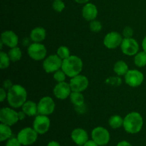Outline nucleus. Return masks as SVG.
Segmentation results:
<instances>
[{"mask_svg": "<svg viewBox=\"0 0 146 146\" xmlns=\"http://www.w3.org/2000/svg\"><path fill=\"white\" fill-rule=\"evenodd\" d=\"M18 115H19V121H23V120L26 118V116H27L26 113L23 111H19Z\"/></svg>", "mask_w": 146, "mask_h": 146, "instance_id": "obj_37", "label": "nucleus"}, {"mask_svg": "<svg viewBox=\"0 0 146 146\" xmlns=\"http://www.w3.org/2000/svg\"><path fill=\"white\" fill-rule=\"evenodd\" d=\"M108 124L113 129H118L123 125V118L118 115H113L108 119Z\"/></svg>", "mask_w": 146, "mask_h": 146, "instance_id": "obj_24", "label": "nucleus"}, {"mask_svg": "<svg viewBox=\"0 0 146 146\" xmlns=\"http://www.w3.org/2000/svg\"><path fill=\"white\" fill-rule=\"evenodd\" d=\"M10 62L11 60L8 54L1 51L0 52V68L2 70L7 68L9 66Z\"/></svg>", "mask_w": 146, "mask_h": 146, "instance_id": "obj_27", "label": "nucleus"}, {"mask_svg": "<svg viewBox=\"0 0 146 146\" xmlns=\"http://www.w3.org/2000/svg\"><path fill=\"white\" fill-rule=\"evenodd\" d=\"M116 146H133V145H131V143H130L129 142H128V141H121V142L118 143Z\"/></svg>", "mask_w": 146, "mask_h": 146, "instance_id": "obj_38", "label": "nucleus"}, {"mask_svg": "<svg viewBox=\"0 0 146 146\" xmlns=\"http://www.w3.org/2000/svg\"><path fill=\"white\" fill-rule=\"evenodd\" d=\"M63 60L57 54H51L44 58L42 66L47 74H51L61 69Z\"/></svg>", "mask_w": 146, "mask_h": 146, "instance_id": "obj_4", "label": "nucleus"}, {"mask_svg": "<svg viewBox=\"0 0 146 146\" xmlns=\"http://www.w3.org/2000/svg\"><path fill=\"white\" fill-rule=\"evenodd\" d=\"M7 101L10 107L13 108H21L27 101V91L24 87L19 84H14L7 91Z\"/></svg>", "mask_w": 146, "mask_h": 146, "instance_id": "obj_1", "label": "nucleus"}, {"mask_svg": "<svg viewBox=\"0 0 146 146\" xmlns=\"http://www.w3.org/2000/svg\"><path fill=\"white\" fill-rule=\"evenodd\" d=\"M134 31L131 27H125L123 30V38H132L133 36Z\"/></svg>", "mask_w": 146, "mask_h": 146, "instance_id": "obj_32", "label": "nucleus"}, {"mask_svg": "<svg viewBox=\"0 0 146 146\" xmlns=\"http://www.w3.org/2000/svg\"><path fill=\"white\" fill-rule=\"evenodd\" d=\"M89 28L91 31L94 33H98L102 30L103 25L101 22L98 20H93V21H90L89 23Z\"/></svg>", "mask_w": 146, "mask_h": 146, "instance_id": "obj_29", "label": "nucleus"}, {"mask_svg": "<svg viewBox=\"0 0 146 146\" xmlns=\"http://www.w3.org/2000/svg\"><path fill=\"white\" fill-rule=\"evenodd\" d=\"M54 78L57 83L60 82H64L66 81V74L64 73V71L62 69H59L58 71H56V72L54 73Z\"/></svg>", "mask_w": 146, "mask_h": 146, "instance_id": "obj_30", "label": "nucleus"}, {"mask_svg": "<svg viewBox=\"0 0 146 146\" xmlns=\"http://www.w3.org/2000/svg\"><path fill=\"white\" fill-rule=\"evenodd\" d=\"M51 125V121L48 115L38 114L33 121V128L40 135H44L48 131Z\"/></svg>", "mask_w": 146, "mask_h": 146, "instance_id": "obj_9", "label": "nucleus"}, {"mask_svg": "<svg viewBox=\"0 0 146 146\" xmlns=\"http://www.w3.org/2000/svg\"><path fill=\"white\" fill-rule=\"evenodd\" d=\"M82 59L78 56L71 55L68 58L63 60L61 69L66 76L70 78L76 76L81 74L83 69Z\"/></svg>", "mask_w": 146, "mask_h": 146, "instance_id": "obj_3", "label": "nucleus"}, {"mask_svg": "<svg viewBox=\"0 0 146 146\" xmlns=\"http://www.w3.org/2000/svg\"><path fill=\"white\" fill-rule=\"evenodd\" d=\"M98 8L93 3H86L82 9V17L88 21L95 20L98 16Z\"/></svg>", "mask_w": 146, "mask_h": 146, "instance_id": "obj_18", "label": "nucleus"}, {"mask_svg": "<svg viewBox=\"0 0 146 146\" xmlns=\"http://www.w3.org/2000/svg\"><path fill=\"white\" fill-rule=\"evenodd\" d=\"M69 84L71 91L74 92L82 93L88 88L89 81L86 76L81 75L80 74L73 78H71Z\"/></svg>", "mask_w": 146, "mask_h": 146, "instance_id": "obj_12", "label": "nucleus"}, {"mask_svg": "<svg viewBox=\"0 0 146 146\" xmlns=\"http://www.w3.org/2000/svg\"><path fill=\"white\" fill-rule=\"evenodd\" d=\"M128 65L123 60L116 61L113 66V71L119 76H125L128 71Z\"/></svg>", "mask_w": 146, "mask_h": 146, "instance_id": "obj_21", "label": "nucleus"}, {"mask_svg": "<svg viewBox=\"0 0 146 146\" xmlns=\"http://www.w3.org/2000/svg\"><path fill=\"white\" fill-rule=\"evenodd\" d=\"M29 38H27V37H26V38H23L22 40V45L24 46H29L31 44V43H30V41H31V39L30 38V39H29Z\"/></svg>", "mask_w": 146, "mask_h": 146, "instance_id": "obj_39", "label": "nucleus"}, {"mask_svg": "<svg viewBox=\"0 0 146 146\" xmlns=\"http://www.w3.org/2000/svg\"><path fill=\"white\" fill-rule=\"evenodd\" d=\"M11 135H12V131L11 129V126L1 123L0 124V141L1 142L7 141L10 138H11Z\"/></svg>", "mask_w": 146, "mask_h": 146, "instance_id": "obj_23", "label": "nucleus"}, {"mask_svg": "<svg viewBox=\"0 0 146 146\" xmlns=\"http://www.w3.org/2000/svg\"><path fill=\"white\" fill-rule=\"evenodd\" d=\"M47 146H61V145H60L59 143L57 142V141H50V142L48 143Z\"/></svg>", "mask_w": 146, "mask_h": 146, "instance_id": "obj_40", "label": "nucleus"}, {"mask_svg": "<svg viewBox=\"0 0 146 146\" xmlns=\"http://www.w3.org/2000/svg\"><path fill=\"white\" fill-rule=\"evenodd\" d=\"M37 105L38 114L41 115H49L55 111V102L50 96H44L41 98Z\"/></svg>", "mask_w": 146, "mask_h": 146, "instance_id": "obj_11", "label": "nucleus"}, {"mask_svg": "<svg viewBox=\"0 0 146 146\" xmlns=\"http://www.w3.org/2000/svg\"><path fill=\"white\" fill-rule=\"evenodd\" d=\"M134 64L136 66L142 68L146 66V52L140 51L134 56Z\"/></svg>", "mask_w": 146, "mask_h": 146, "instance_id": "obj_26", "label": "nucleus"}, {"mask_svg": "<svg viewBox=\"0 0 146 146\" xmlns=\"http://www.w3.org/2000/svg\"><path fill=\"white\" fill-rule=\"evenodd\" d=\"M121 49L123 54L126 56H135L139 51V44L132 38H123L121 44Z\"/></svg>", "mask_w": 146, "mask_h": 146, "instance_id": "obj_13", "label": "nucleus"}, {"mask_svg": "<svg viewBox=\"0 0 146 146\" xmlns=\"http://www.w3.org/2000/svg\"><path fill=\"white\" fill-rule=\"evenodd\" d=\"M74 1H76V3H78V4H86V3H88V1H90V0H74Z\"/></svg>", "mask_w": 146, "mask_h": 146, "instance_id": "obj_42", "label": "nucleus"}, {"mask_svg": "<svg viewBox=\"0 0 146 146\" xmlns=\"http://www.w3.org/2000/svg\"><path fill=\"white\" fill-rule=\"evenodd\" d=\"M52 7L56 12H62L65 9V3L62 0H54L52 3Z\"/></svg>", "mask_w": 146, "mask_h": 146, "instance_id": "obj_31", "label": "nucleus"}, {"mask_svg": "<svg viewBox=\"0 0 146 146\" xmlns=\"http://www.w3.org/2000/svg\"><path fill=\"white\" fill-rule=\"evenodd\" d=\"M38 135V133L34 128L27 127L21 129L18 133L17 138L22 145H31L36 141Z\"/></svg>", "mask_w": 146, "mask_h": 146, "instance_id": "obj_5", "label": "nucleus"}, {"mask_svg": "<svg viewBox=\"0 0 146 146\" xmlns=\"http://www.w3.org/2000/svg\"><path fill=\"white\" fill-rule=\"evenodd\" d=\"M8 55L9 56L10 60L12 62H17L20 61L22 57V51L21 48L18 46L11 48L8 52Z\"/></svg>", "mask_w": 146, "mask_h": 146, "instance_id": "obj_25", "label": "nucleus"}, {"mask_svg": "<svg viewBox=\"0 0 146 146\" xmlns=\"http://www.w3.org/2000/svg\"><path fill=\"white\" fill-rule=\"evenodd\" d=\"M143 118L141 113L135 111L129 113L123 118V127L125 132L130 134H136L142 130Z\"/></svg>", "mask_w": 146, "mask_h": 146, "instance_id": "obj_2", "label": "nucleus"}, {"mask_svg": "<svg viewBox=\"0 0 146 146\" xmlns=\"http://www.w3.org/2000/svg\"><path fill=\"white\" fill-rule=\"evenodd\" d=\"M7 98V92L4 88H0V101L3 102Z\"/></svg>", "mask_w": 146, "mask_h": 146, "instance_id": "obj_35", "label": "nucleus"}, {"mask_svg": "<svg viewBox=\"0 0 146 146\" xmlns=\"http://www.w3.org/2000/svg\"><path fill=\"white\" fill-rule=\"evenodd\" d=\"M53 92L56 98L59 100H65L70 96L72 91L69 83L64 81L57 83L56 85L54 86Z\"/></svg>", "mask_w": 146, "mask_h": 146, "instance_id": "obj_15", "label": "nucleus"}, {"mask_svg": "<svg viewBox=\"0 0 146 146\" xmlns=\"http://www.w3.org/2000/svg\"><path fill=\"white\" fill-rule=\"evenodd\" d=\"M1 41L4 45L11 48L17 46L19 43V37L14 31L7 30L1 33Z\"/></svg>", "mask_w": 146, "mask_h": 146, "instance_id": "obj_16", "label": "nucleus"}, {"mask_svg": "<svg viewBox=\"0 0 146 146\" xmlns=\"http://www.w3.org/2000/svg\"><path fill=\"white\" fill-rule=\"evenodd\" d=\"M103 146H105V145H103Z\"/></svg>", "mask_w": 146, "mask_h": 146, "instance_id": "obj_43", "label": "nucleus"}, {"mask_svg": "<svg viewBox=\"0 0 146 146\" xmlns=\"http://www.w3.org/2000/svg\"><path fill=\"white\" fill-rule=\"evenodd\" d=\"M56 54L62 60L66 59V58H68L71 56L69 48L67 46H61L58 47V48L57 49Z\"/></svg>", "mask_w": 146, "mask_h": 146, "instance_id": "obj_28", "label": "nucleus"}, {"mask_svg": "<svg viewBox=\"0 0 146 146\" xmlns=\"http://www.w3.org/2000/svg\"><path fill=\"white\" fill-rule=\"evenodd\" d=\"M83 146H99L95 141H94L93 140H88L85 144Z\"/></svg>", "mask_w": 146, "mask_h": 146, "instance_id": "obj_36", "label": "nucleus"}, {"mask_svg": "<svg viewBox=\"0 0 146 146\" xmlns=\"http://www.w3.org/2000/svg\"><path fill=\"white\" fill-rule=\"evenodd\" d=\"M123 37L118 31H111L105 36L104 44L108 49H115L121 46Z\"/></svg>", "mask_w": 146, "mask_h": 146, "instance_id": "obj_14", "label": "nucleus"}, {"mask_svg": "<svg viewBox=\"0 0 146 146\" xmlns=\"http://www.w3.org/2000/svg\"><path fill=\"white\" fill-rule=\"evenodd\" d=\"M21 109L28 116L32 117L36 115L38 112V105L32 101H27L21 106Z\"/></svg>", "mask_w": 146, "mask_h": 146, "instance_id": "obj_20", "label": "nucleus"}, {"mask_svg": "<svg viewBox=\"0 0 146 146\" xmlns=\"http://www.w3.org/2000/svg\"><path fill=\"white\" fill-rule=\"evenodd\" d=\"M72 141L78 146H83L88 141V133L81 128H77L73 130L71 134Z\"/></svg>", "mask_w": 146, "mask_h": 146, "instance_id": "obj_17", "label": "nucleus"}, {"mask_svg": "<svg viewBox=\"0 0 146 146\" xmlns=\"http://www.w3.org/2000/svg\"><path fill=\"white\" fill-rule=\"evenodd\" d=\"M69 98L71 104L75 106L76 107L81 106L84 105L85 98H84V96L82 94V93L72 91Z\"/></svg>", "mask_w": 146, "mask_h": 146, "instance_id": "obj_22", "label": "nucleus"}, {"mask_svg": "<svg viewBox=\"0 0 146 146\" xmlns=\"http://www.w3.org/2000/svg\"><path fill=\"white\" fill-rule=\"evenodd\" d=\"M13 85H14V84H12L11 80L6 79L5 81H4V83H3V88H4L6 91H8V90H9L10 88L12 87Z\"/></svg>", "mask_w": 146, "mask_h": 146, "instance_id": "obj_34", "label": "nucleus"}, {"mask_svg": "<svg viewBox=\"0 0 146 146\" xmlns=\"http://www.w3.org/2000/svg\"><path fill=\"white\" fill-rule=\"evenodd\" d=\"M142 48L143 50L146 52V36L144 37V38L142 41Z\"/></svg>", "mask_w": 146, "mask_h": 146, "instance_id": "obj_41", "label": "nucleus"}, {"mask_svg": "<svg viewBox=\"0 0 146 146\" xmlns=\"http://www.w3.org/2000/svg\"><path fill=\"white\" fill-rule=\"evenodd\" d=\"M124 76L127 85L133 88L140 86L144 81L143 74L137 69L128 70Z\"/></svg>", "mask_w": 146, "mask_h": 146, "instance_id": "obj_10", "label": "nucleus"}, {"mask_svg": "<svg viewBox=\"0 0 146 146\" xmlns=\"http://www.w3.org/2000/svg\"><path fill=\"white\" fill-rule=\"evenodd\" d=\"M46 37V31L41 27H37L33 29L30 33V38L31 41L36 43H41Z\"/></svg>", "mask_w": 146, "mask_h": 146, "instance_id": "obj_19", "label": "nucleus"}, {"mask_svg": "<svg viewBox=\"0 0 146 146\" xmlns=\"http://www.w3.org/2000/svg\"><path fill=\"white\" fill-rule=\"evenodd\" d=\"M20 141L17 138H10L7 140L6 146H21Z\"/></svg>", "mask_w": 146, "mask_h": 146, "instance_id": "obj_33", "label": "nucleus"}, {"mask_svg": "<svg viewBox=\"0 0 146 146\" xmlns=\"http://www.w3.org/2000/svg\"><path fill=\"white\" fill-rule=\"evenodd\" d=\"M19 121L18 112L13 108L4 107L0 110V121L1 123L12 126Z\"/></svg>", "mask_w": 146, "mask_h": 146, "instance_id": "obj_7", "label": "nucleus"}, {"mask_svg": "<svg viewBox=\"0 0 146 146\" xmlns=\"http://www.w3.org/2000/svg\"><path fill=\"white\" fill-rule=\"evenodd\" d=\"M27 54L34 61H41L44 60L46 57L47 50L44 44L33 42L28 46Z\"/></svg>", "mask_w": 146, "mask_h": 146, "instance_id": "obj_6", "label": "nucleus"}, {"mask_svg": "<svg viewBox=\"0 0 146 146\" xmlns=\"http://www.w3.org/2000/svg\"><path fill=\"white\" fill-rule=\"evenodd\" d=\"M91 138L99 146L106 145L109 143L111 135L106 128L101 126L96 127L91 132Z\"/></svg>", "mask_w": 146, "mask_h": 146, "instance_id": "obj_8", "label": "nucleus"}]
</instances>
